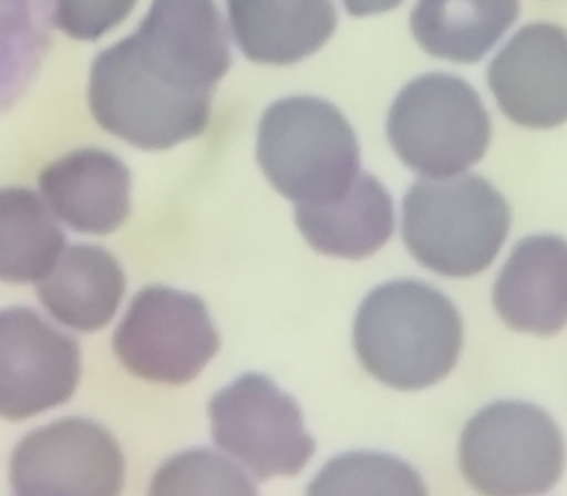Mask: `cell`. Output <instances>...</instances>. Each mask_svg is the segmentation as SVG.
<instances>
[{"label": "cell", "mask_w": 567, "mask_h": 496, "mask_svg": "<svg viewBox=\"0 0 567 496\" xmlns=\"http://www.w3.org/2000/svg\"><path fill=\"white\" fill-rule=\"evenodd\" d=\"M103 58L146 93L185 110H210L231 65L229 33L215 0H154L134 34Z\"/></svg>", "instance_id": "6da1fadb"}, {"label": "cell", "mask_w": 567, "mask_h": 496, "mask_svg": "<svg viewBox=\"0 0 567 496\" xmlns=\"http://www.w3.org/2000/svg\"><path fill=\"white\" fill-rule=\"evenodd\" d=\"M353 343L364 371L379 382L396 390L427 389L457 363L463 318L427 283L392 281L364 298L354 318Z\"/></svg>", "instance_id": "7a4b0ae2"}, {"label": "cell", "mask_w": 567, "mask_h": 496, "mask_svg": "<svg viewBox=\"0 0 567 496\" xmlns=\"http://www.w3.org/2000/svg\"><path fill=\"white\" fill-rule=\"evenodd\" d=\"M509 229L508 202L478 175L420 179L404 196V245L440 276L465 278L487 270Z\"/></svg>", "instance_id": "3957f363"}, {"label": "cell", "mask_w": 567, "mask_h": 496, "mask_svg": "<svg viewBox=\"0 0 567 496\" xmlns=\"http://www.w3.org/2000/svg\"><path fill=\"white\" fill-rule=\"evenodd\" d=\"M257 161L278 194L297 205H322L351 187L361 169V151L336 105L290 97L271 104L262 115Z\"/></svg>", "instance_id": "277c9868"}, {"label": "cell", "mask_w": 567, "mask_h": 496, "mask_svg": "<svg viewBox=\"0 0 567 496\" xmlns=\"http://www.w3.org/2000/svg\"><path fill=\"white\" fill-rule=\"evenodd\" d=\"M388 136L408 168L449 177L484 158L493 125L468 81L432 73L400 91L388 116Z\"/></svg>", "instance_id": "5b68a950"}, {"label": "cell", "mask_w": 567, "mask_h": 496, "mask_svg": "<svg viewBox=\"0 0 567 496\" xmlns=\"http://www.w3.org/2000/svg\"><path fill=\"white\" fill-rule=\"evenodd\" d=\"M460 467L471 487L483 495L546 494L564 475V435L535 404L496 402L465 425Z\"/></svg>", "instance_id": "8992f818"}, {"label": "cell", "mask_w": 567, "mask_h": 496, "mask_svg": "<svg viewBox=\"0 0 567 496\" xmlns=\"http://www.w3.org/2000/svg\"><path fill=\"white\" fill-rule=\"evenodd\" d=\"M113 348L135 376L185 384L219 351L220 337L200 298L154 286L136 293L116 328Z\"/></svg>", "instance_id": "52a82bcc"}, {"label": "cell", "mask_w": 567, "mask_h": 496, "mask_svg": "<svg viewBox=\"0 0 567 496\" xmlns=\"http://www.w3.org/2000/svg\"><path fill=\"white\" fill-rule=\"evenodd\" d=\"M212 434L257 480L300 474L316 453L300 406L262 374L247 373L213 397Z\"/></svg>", "instance_id": "ba28073f"}, {"label": "cell", "mask_w": 567, "mask_h": 496, "mask_svg": "<svg viewBox=\"0 0 567 496\" xmlns=\"http://www.w3.org/2000/svg\"><path fill=\"white\" fill-rule=\"evenodd\" d=\"M125 459L104 427L65 418L35 430L10 459V483L19 495H118Z\"/></svg>", "instance_id": "9c48e42d"}, {"label": "cell", "mask_w": 567, "mask_h": 496, "mask_svg": "<svg viewBox=\"0 0 567 496\" xmlns=\"http://www.w3.org/2000/svg\"><path fill=\"white\" fill-rule=\"evenodd\" d=\"M79 342L29 308L0 311V417L19 422L69 402Z\"/></svg>", "instance_id": "30bf717a"}, {"label": "cell", "mask_w": 567, "mask_h": 496, "mask_svg": "<svg viewBox=\"0 0 567 496\" xmlns=\"http://www.w3.org/2000/svg\"><path fill=\"white\" fill-rule=\"evenodd\" d=\"M487 80L496 103L515 124L548 130L567 116V39L551 23L519 30L491 62Z\"/></svg>", "instance_id": "8fae6325"}, {"label": "cell", "mask_w": 567, "mask_h": 496, "mask_svg": "<svg viewBox=\"0 0 567 496\" xmlns=\"http://www.w3.org/2000/svg\"><path fill=\"white\" fill-rule=\"evenodd\" d=\"M40 190L54 216L71 230L106 236L131 211V172L109 151L83 148L45 166Z\"/></svg>", "instance_id": "7c38bea8"}, {"label": "cell", "mask_w": 567, "mask_h": 496, "mask_svg": "<svg viewBox=\"0 0 567 496\" xmlns=\"http://www.w3.org/2000/svg\"><path fill=\"white\" fill-rule=\"evenodd\" d=\"M494 307L516 332L559 333L567 318L566 241L558 236L520 240L495 282Z\"/></svg>", "instance_id": "4fadbf2b"}, {"label": "cell", "mask_w": 567, "mask_h": 496, "mask_svg": "<svg viewBox=\"0 0 567 496\" xmlns=\"http://www.w3.org/2000/svg\"><path fill=\"white\" fill-rule=\"evenodd\" d=\"M236 43L251 62L290 65L331 39L333 0H226Z\"/></svg>", "instance_id": "5bb4252c"}, {"label": "cell", "mask_w": 567, "mask_h": 496, "mask_svg": "<svg viewBox=\"0 0 567 496\" xmlns=\"http://www.w3.org/2000/svg\"><path fill=\"white\" fill-rule=\"evenodd\" d=\"M296 221L313 250L362 260L392 237L393 200L377 177L363 172L338 199L322 205H298Z\"/></svg>", "instance_id": "9a60e30c"}, {"label": "cell", "mask_w": 567, "mask_h": 496, "mask_svg": "<svg viewBox=\"0 0 567 496\" xmlns=\"http://www.w3.org/2000/svg\"><path fill=\"white\" fill-rule=\"evenodd\" d=\"M40 302L63 326L94 332L109 326L123 301L125 276L105 248H65L49 275L35 282Z\"/></svg>", "instance_id": "2e32d148"}, {"label": "cell", "mask_w": 567, "mask_h": 496, "mask_svg": "<svg viewBox=\"0 0 567 496\" xmlns=\"http://www.w3.org/2000/svg\"><path fill=\"white\" fill-rule=\"evenodd\" d=\"M519 0H419L414 38L433 58L477 63L518 20Z\"/></svg>", "instance_id": "e0dca14e"}, {"label": "cell", "mask_w": 567, "mask_h": 496, "mask_svg": "<svg viewBox=\"0 0 567 496\" xmlns=\"http://www.w3.org/2000/svg\"><path fill=\"white\" fill-rule=\"evenodd\" d=\"M65 250V235L29 187L0 189V281L38 282Z\"/></svg>", "instance_id": "ac0fdd59"}, {"label": "cell", "mask_w": 567, "mask_h": 496, "mask_svg": "<svg viewBox=\"0 0 567 496\" xmlns=\"http://www.w3.org/2000/svg\"><path fill=\"white\" fill-rule=\"evenodd\" d=\"M53 0H0V116L28 94L49 50Z\"/></svg>", "instance_id": "d6986e66"}, {"label": "cell", "mask_w": 567, "mask_h": 496, "mask_svg": "<svg viewBox=\"0 0 567 496\" xmlns=\"http://www.w3.org/2000/svg\"><path fill=\"white\" fill-rule=\"evenodd\" d=\"M310 495H425L417 471L381 453L357 452L329 461L308 488Z\"/></svg>", "instance_id": "ffe728a7"}, {"label": "cell", "mask_w": 567, "mask_h": 496, "mask_svg": "<svg viewBox=\"0 0 567 496\" xmlns=\"http://www.w3.org/2000/svg\"><path fill=\"white\" fill-rule=\"evenodd\" d=\"M154 495H256L255 484L230 459L194 450L166 461L152 483Z\"/></svg>", "instance_id": "44dd1931"}, {"label": "cell", "mask_w": 567, "mask_h": 496, "mask_svg": "<svg viewBox=\"0 0 567 496\" xmlns=\"http://www.w3.org/2000/svg\"><path fill=\"white\" fill-rule=\"evenodd\" d=\"M138 0H55L54 24L71 39L94 42L123 23Z\"/></svg>", "instance_id": "7402d4cb"}, {"label": "cell", "mask_w": 567, "mask_h": 496, "mask_svg": "<svg viewBox=\"0 0 567 496\" xmlns=\"http://www.w3.org/2000/svg\"><path fill=\"white\" fill-rule=\"evenodd\" d=\"M402 2L403 0H343L348 13L358 18L389 12Z\"/></svg>", "instance_id": "603a6c76"}]
</instances>
